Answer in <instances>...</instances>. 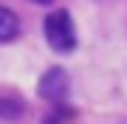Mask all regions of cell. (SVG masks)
I'll return each mask as SVG.
<instances>
[{"label": "cell", "instance_id": "cell-1", "mask_svg": "<svg viewBox=\"0 0 127 124\" xmlns=\"http://www.w3.org/2000/svg\"><path fill=\"white\" fill-rule=\"evenodd\" d=\"M42 31H45L48 45L59 54H68V51L76 48V28H73V20L65 9L51 11L45 17V23H42Z\"/></svg>", "mask_w": 127, "mask_h": 124}, {"label": "cell", "instance_id": "cell-3", "mask_svg": "<svg viewBox=\"0 0 127 124\" xmlns=\"http://www.w3.org/2000/svg\"><path fill=\"white\" fill-rule=\"evenodd\" d=\"M20 34V20L17 14L6 6H0V42H11Z\"/></svg>", "mask_w": 127, "mask_h": 124}, {"label": "cell", "instance_id": "cell-5", "mask_svg": "<svg viewBox=\"0 0 127 124\" xmlns=\"http://www.w3.org/2000/svg\"><path fill=\"white\" fill-rule=\"evenodd\" d=\"M31 3H40V6H48V3H54V0H31Z\"/></svg>", "mask_w": 127, "mask_h": 124}, {"label": "cell", "instance_id": "cell-2", "mask_svg": "<svg viewBox=\"0 0 127 124\" xmlns=\"http://www.w3.org/2000/svg\"><path fill=\"white\" fill-rule=\"evenodd\" d=\"M71 90V79L62 68H48L45 74L40 76V85H37V93H40L45 101L51 104H59Z\"/></svg>", "mask_w": 127, "mask_h": 124}, {"label": "cell", "instance_id": "cell-4", "mask_svg": "<svg viewBox=\"0 0 127 124\" xmlns=\"http://www.w3.org/2000/svg\"><path fill=\"white\" fill-rule=\"evenodd\" d=\"M26 113V104L20 99H0V119L6 121H17Z\"/></svg>", "mask_w": 127, "mask_h": 124}]
</instances>
